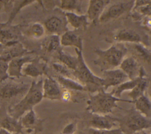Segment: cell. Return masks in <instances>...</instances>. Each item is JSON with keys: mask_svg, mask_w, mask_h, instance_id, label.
Listing matches in <instances>:
<instances>
[{"mask_svg": "<svg viewBox=\"0 0 151 134\" xmlns=\"http://www.w3.org/2000/svg\"><path fill=\"white\" fill-rule=\"evenodd\" d=\"M43 80L33 81L24 98L18 103L8 108V114L14 118L19 120L28 111L33 109L34 106L39 103L43 98Z\"/></svg>", "mask_w": 151, "mask_h": 134, "instance_id": "1", "label": "cell"}, {"mask_svg": "<svg viewBox=\"0 0 151 134\" xmlns=\"http://www.w3.org/2000/svg\"><path fill=\"white\" fill-rule=\"evenodd\" d=\"M117 102L134 103L132 100L116 98L111 92L108 93L101 89L96 94L90 96L87 102L86 110L90 113L106 115L117 107Z\"/></svg>", "mask_w": 151, "mask_h": 134, "instance_id": "2", "label": "cell"}, {"mask_svg": "<svg viewBox=\"0 0 151 134\" xmlns=\"http://www.w3.org/2000/svg\"><path fill=\"white\" fill-rule=\"evenodd\" d=\"M97 58L94 61L103 72L116 69L120 66L127 52V49L123 43H116L106 50H95Z\"/></svg>", "mask_w": 151, "mask_h": 134, "instance_id": "3", "label": "cell"}, {"mask_svg": "<svg viewBox=\"0 0 151 134\" xmlns=\"http://www.w3.org/2000/svg\"><path fill=\"white\" fill-rule=\"evenodd\" d=\"M78 59V64L76 71L74 72V76L77 81L80 83L86 90L90 92H98L103 89L102 78L96 76L86 65L84 60L82 51L75 48Z\"/></svg>", "mask_w": 151, "mask_h": 134, "instance_id": "4", "label": "cell"}, {"mask_svg": "<svg viewBox=\"0 0 151 134\" xmlns=\"http://www.w3.org/2000/svg\"><path fill=\"white\" fill-rule=\"evenodd\" d=\"M120 128L125 134L134 132L151 128V118H148L135 109L129 110L121 119H118Z\"/></svg>", "mask_w": 151, "mask_h": 134, "instance_id": "5", "label": "cell"}, {"mask_svg": "<svg viewBox=\"0 0 151 134\" xmlns=\"http://www.w3.org/2000/svg\"><path fill=\"white\" fill-rule=\"evenodd\" d=\"M134 2V1H123L108 5L100 16L99 21L105 23L119 18L133 8Z\"/></svg>", "mask_w": 151, "mask_h": 134, "instance_id": "6", "label": "cell"}, {"mask_svg": "<svg viewBox=\"0 0 151 134\" xmlns=\"http://www.w3.org/2000/svg\"><path fill=\"white\" fill-rule=\"evenodd\" d=\"M90 114L88 120L89 128L97 130H109L114 129L119 123L118 119L110 117L107 115Z\"/></svg>", "mask_w": 151, "mask_h": 134, "instance_id": "7", "label": "cell"}, {"mask_svg": "<svg viewBox=\"0 0 151 134\" xmlns=\"http://www.w3.org/2000/svg\"><path fill=\"white\" fill-rule=\"evenodd\" d=\"M129 78L120 68L103 71L102 78V87L106 91L109 87L117 86L127 81Z\"/></svg>", "mask_w": 151, "mask_h": 134, "instance_id": "8", "label": "cell"}, {"mask_svg": "<svg viewBox=\"0 0 151 134\" xmlns=\"http://www.w3.org/2000/svg\"><path fill=\"white\" fill-rule=\"evenodd\" d=\"M29 87L24 83L8 82L0 88V97L9 99L19 95L25 94Z\"/></svg>", "mask_w": 151, "mask_h": 134, "instance_id": "9", "label": "cell"}, {"mask_svg": "<svg viewBox=\"0 0 151 134\" xmlns=\"http://www.w3.org/2000/svg\"><path fill=\"white\" fill-rule=\"evenodd\" d=\"M43 98L50 100L61 99L62 91L58 82L53 78L48 76L43 80Z\"/></svg>", "mask_w": 151, "mask_h": 134, "instance_id": "10", "label": "cell"}, {"mask_svg": "<svg viewBox=\"0 0 151 134\" xmlns=\"http://www.w3.org/2000/svg\"><path fill=\"white\" fill-rule=\"evenodd\" d=\"M0 128L13 134H18L23 129L20 120L14 118L4 109H0Z\"/></svg>", "mask_w": 151, "mask_h": 134, "instance_id": "11", "label": "cell"}, {"mask_svg": "<svg viewBox=\"0 0 151 134\" xmlns=\"http://www.w3.org/2000/svg\"><path fill=\"white\" fill-rule=\"evenodd\" d=\"M35 57L31 55H24L11 60L8 62V73L9 77L19 78L22 76V69L27 63L32 61Z\"/></svg>", "mask_w": 151, "mask_h": 134, "instance_id": "12", "label": "cell"}, {"mask_svg": "<svg viewBox=\"0 0 151 134\" xmlns=\"http://www.w3.org/2000/svg\"><path fill=\"white\" fill-rule=\"evenodd\" d=\"M47 65L39 58H35L32 61L24 65L22 69V76L32 78L38 77L46 73Z\"/></svg>", "mask_w": 151, "mask_h": 134, "instance_id": "13", "label": "cell"}, {"mask_svg": "<svg viewBox=\"0 0 151 134\" xmlns=\"http://www.w3.org/2000/svg\"><path fill=\"white\" fill-rule=\"evenodd\" d=\"M120 69L126 74L129 80H133L142 76V68L140 67L139 62L133 57L124 58L120 65Z\"/></svg>", "mask_w": 151, "mask_h": 134, "instance_id": "14", "label": "cell"}, {"mask_svg": "<svg viewBox=\"0 0 151 134\" xmlns=\"http://www.w3.org/2000/svg\"><path fill=\"white\" fill-rule=\"evenodd\" d=\"M19 120L22 128L27 132L38 131L41 129L42 121L38 118L33 109L26 112Z\"/></svg>", "mask_w": 151, "mask_h": 134, "instance_id": "15", "label": "cell"}, {"mask_svg": "<svg viewBox=\"0 0 151 134\" xmlns=\"http://www.w3.org/2000/svg\"><path fill=\"white\" fill-rule=\"evenodd\" d=\"M109 0H90L87 9V16L88 20L94 21L99 18L100 16L106 8L110 4Z\"/></svg>", "mask_w": 151, "mask_h": 134, "instance_id": "16", "label": "cell"}, {"mask_svg": "<svg viewBox=\"0 0 151 134\" xmlns=\"http://www.w3.org/2000/svg\"><path fill=\"white\" fill-rule=\"evenodd\" d=\"M27 52V50L18 42L6 46L5 49L0 53V60L9 62L12 59L25 55Z\"/></svg>", "mask_w": 151, "mask_h": 134, "instance_id": "17", "label": "cell"}, {"mask_svg": "<svg viewBox=\"0 0 151 134\" xmlns=\"http://www.w3.org/2000/svg\"><path fill=\"white\" fill-rule=\"evenodd\" d=\"M61 45L64 46H74L82 51L83 42L81 39L73 31H67L60 37Z\"/></svg>", "mask_w": 151, "mask_h": 134, "instance_id": "18", "label": "cell"}, {"mask_svg": "<svg viewBox=\"0 0 151 134\" xmlns=\"http://www.w3.org/2000/svg\"><path fill=\"white\" fill-rule=\"evenodd\" d=\"M44 26L51 35H59L63 31L65 32L64 22L57 16H52L48 18L44 22Z\"/></svg>", "mask_w": 151, "mask_h": 134, "instance_id": "19", "label": "cell"}, {"mask_svg": "<svg viewBox=\"0 0 151 134\" xmlns=\"http://www.w3.org/2000/svg\"><path fill=\"white\" fill-rule=\"evenodd\" d=\"M65 16L67 21L75 29L86 28L88 25V18L86 15H78L66 12Z\"/></svg>", "mask_w": 151, "mask_h": 134, "instance_id": "20", "label": "cell"}, {"mask_svg": "<svg viewBox=\"0 0 151 134\" xmlns=\"http://www.w3.org/2000/svg\"><path fill=\"white\" fill-rule=\"evenodd\" d=\"M135 109L145 116L151 118V101L143 95L134 101Z\"/></svg>", "mask_w": 151, "mask_h": 134, "instance_id": "21", "label": "cell"}, {"mask_svg": "<svg viewBox=\"0 0 151 134\" xmlns=\"http://www.w3.org/2000/svg\"><path fill=\"white\" fill-rule=\"evenodd\" d=\"M116 41L119 42H139L141 40V36L136 31L132 29H123L117 32L114 36Z\"/></svg>", "mask_w": 151, "mask_h": 134, "instance_id": "22", "label": "cell"}, {"mask_svg": "<svg viewBox=\"0 0 151 134\" xmlns=\"http://www.w3.org/2000/svg\"><path fill=\"white\" fill-rule=\"evenodd\" d=\"M18 35L15 29L1 28L0 43L6 46L18 42Z\"/></svg>", "mask_w": 151, "mask_h": 134, "instance_id": "23", "label": "cell"}, {"mask_svg": "<svg viewBox=\"0 0 151 134\" xmlns=\"http://www.w3.org/2000/svg\"><path fill=\"white\" fill-rule=\"evenodd\" d=\"M60 43V37L57 35H50L46 37L42 42V49L47 52L51 53L55 51H59Z\"/></svg>", "mask_w": 151, "mask_h": 134, "instance_id": "24", "label": "cell"}, {"mask_svg": "<svg viewBox=\"0 0 151 134\" xmlns=\"http://www.w3.org/2000/svg\"><path fill=\"white\" fill-rule=\"evenodd\" d=\"M83 2L82 1L77 0H62L60 1V7L67 12L83 15Z\"/></svg>", "mask_w": 151, "mask_h": 134, "instance_id": "25", "label": "cell"}, {"mask_svg": "<svg viewBox=\"0 0 151 134\" xmlns=\"http://www.w3.org/2000/svg\"><path fill=\"white\" fill-rule=\"evenodd\" d=\"M58 59L61 63L65 66L74 71L76 70L78 64V59L77 56H73L63 52L61 49L58 51Z\"/></svg>", "mask_w": 151, "mask_h": 134, "instance_id": "26", "label": "cell"}, {"mask_svg": "<svg viewBox=\"0 0 151 134\" xmlns=\"http://www.w3.org/2000/svg\"><path fill=\"white\" fill-rule=\"evenodd\" d=\"M57 82L64 88L67 90H74V91H86L85 88L78 81L65 78L62 76H58Z\"/></svg>", "mask_w": 151, "mask_h": 134, "instance_id": "27", "label": "cell"}, {"mask_svg": "<svg viewBox=\"0 0 151 134\" xmlns=\"http://www.w3.org/2000/svg\"><path fill=\"white\" fill-rule=\"evenodd\" d=\"M142 76L133 79V80H129L117 86H116L111 92L113 95L116 96V98H120L122 92L126 91H131L139 82L141 77Z\"/></svg>", "mask_w": 151, "mask_h": 134, "instance_id": "28", "label": "cell"}, {"mask_svg": "<svg viewBox=\"0 0 151 134\" xmlns=\"http://www.w3.org/2000/svg\"><path fill=\"white\" fill-rule=\"evenodd\" d=\"M147 82L146 79L142 76L137 84L128 93L129 96L132 99V101L133 102L140 96L144 95V92L147 88Z\"/></svg>", "mask_w": 151, "mask_h": 134, "instance_id": "29", "label": "cell"}, {"mask_svg": "<svg viewBox=\"0 0 151 134\" xmlns=\"http://www.w3.org/2000/svg\"><path fill=\"white\" fill-rule=\"evenodd\" d=\"M52 66L54 69L60 74V76L77 81L74 76L73 71L71 70L63 63L55 62L52 64Z\"/></svg>", "mask_w": 151, "mask_h": 134, "instance_id": "30", "label": "cell"}, {"mask_svg": "<svg viewBox=\"0 0 151 134\" xmlns=\"http://www.w3.org/2000/svg\"><path fill=\"white\" fill-rule=\"evenodd\" d=\"M45 32L44 27L40 23H34L32 24L28 28V34L34 38L38 39L41 38Z\"/></svg>", "mask_w": 151, "mask_h": 134, "instance_id": "31", "label": "cell"}, {"mask_svg": "<svg viewBox=\"0 0 151 134\" xmlns=\"http://www.w3.org/2000/svg\"><path fill=\"white\" fill-rule=\"evenodd\" d=\"M88 134H125L120 128H114L109 130H97L88 128Z\"/></svg>", "mask_w": 151, "mask_h": 134, "instance_id": "32", "label": "cell"}, {"mask_svg": "<svg viewBox=\"0 0 151 134\" xmlns=\"http://www.w3.org/2000/svg\"><path fill=\"white\" fill-rule=\"evenodd\" d=\"M34 1H16V4H15L14 7L12 9V11L11 12V15H10V18L9 19V21L8 22V23H9L10 21H11L12 20V19L15 16V15H17V14L18 12V11L21 9V8H22L23 6L29 4L32 2H33Z\"/></svg>", "mask_w": 151, "mask_h": 134, "instance_id": "33", "label": "cell"}, {"mask_svg": "<svg viewBox=\"0 0 151 134\" xmlns=\"http://www.w3.org/2000/svg\"><path fill=\"white\" fill-rule=\"evenodd\" d=\"M8 62L0 60V81H3L9 78L8 73Z\"/></svg>", "mask_w": 151, "mask_h": 134, "instance_id": "34", "label": "cell"}, {"mask_svg": "<svg viewBox=\"0 0 151 134\" xmlns=\"http://www.w3.org/2000/svg\"><path fill=\"white\" fill-rule=\"evenodd\" d=\"M75 130H76V124L74 123H71L67 125L64 128L63 131V134H72L74 132Z\"/></svg>", "mask_w": 151, "mask_h": 134, "instance_id": "35", "label": "cell"}, {"mask_svg": "<svg viewBox=\"0 0 151 134\" xmlns=\"http://www.w3.org/2000/svg\"><path fill=\"white\" fill-rule=\"evenodd\" d=\"M145 24L147 27H148L149 29H151V18H148L147 19L145 22Z\"/></svg>", "mask_w": 151, "mask_h": 134, "instance_id": "36", "label": "cell"}, {"mask_svg": "<svg viewBox=\"0 0 151 134\" xmlns=\"http://www.w3.org/2000/svg\"><path fill=\"white\" fill-rule=\"evenodd\" d=\"M0 134H13V133H11L5 130L4 129L0 128Z\"/></svg>", "mask_w": 151, "mask_h": 134, "instance_id": "37", "label": "cell"}, {"mask_svg": "<svg viewBox=\"0 0 151 134\" xmlns=\"http://www.w3.org/2000/svg\"><path fill=\"white\" fill-rule=\"evenodd\" d=\"M133 134H145L143 130H141V131H139V132H134L133 133Z\"/></svg>", "mask_w": 151, "mask_h": 134, "instance_id": "38", "label": "cell"}, {"mask_svg": "<svg viewBox=\"0 0 151 134\" xmlns=\"http://www.w3.org/2000/svg\"><path fill=\"white\" fill-rule=\"evenodd\" d=\"M149 97H150L149 99L151 101V87H150V88L149 89Z\"/></svg>", "mask_w": 151, "mask_h": 134, "instance_id": "39", "label": "cell"}, {"mask_svg": "<svg viewBox=\"0 0 151 134\" xmlns=\"http://www.w3.org/2000/svg\"><path fill=\"white\" fill-rule=\"evenodd\" d=\"M2 44H1V43H0V47H1V46H2Z\"/></svg>", "mask_w": 151, "mask_h": 134, "instance_id": "40", "label": "cell"}, {"mask_svg": "<svg viewBox=\"0 0 151 134\" xmlns=\"http://www.w3.org/2000/svg\"><path fill=\"white\" fill-rule=\"evenodd\" d=\"M150 134H151V132H150Z\"/></svg>", "mask_w": 151, "mask_h": 134, "instance_id": "41", "label": "cell"}]
</instances>
